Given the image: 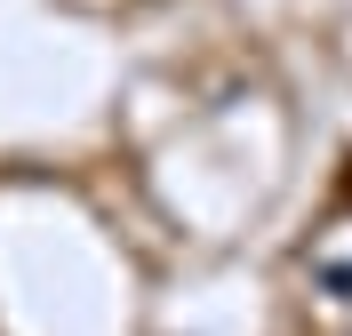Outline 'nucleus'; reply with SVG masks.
Listing matches in <instances>:
<instances>
[{
    "label": "nucleus",
    "instance_id": "f257e3e1",
    "mask_svg": "<svg viewBox=\"0 0 352 336\" xmlns=\"http://www.w3.org/2000/svg\"><path fill=\"white\" fill-rule=\"evenodd\" d=\"M312 280H320L336 304H352V265H344V256H320V265H312Z\"/></svg>",
    "mask_w": 352,
    "mask_h": 336
}]
</instances>
